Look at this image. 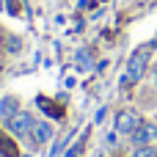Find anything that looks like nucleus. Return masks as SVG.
I'll list each match as a JSON object with an SVG mask.
<instances>
[{"mask_svg": "<svg viewBox=\"0 0 157 157\" xmlns=\"http://www.w3.org/2000/svg\"><path fill=\"white\" fill-rule=\"evenodd\" d=\"M149 58H152V50H149V47H138V50L130 55L127 69H124V77H121V88L135 86V83L146 75V69H149Z\"/></svg>", "mask_w": 157, "mask_h": 157, "instance_id": "f257e3e1", "label": "nucleus"}, {"mask_svg": "<svg viewBox=\"0 0 157 157\" xmlns=\"http://www.w3.org/2000/svg\"><path fill=\"white\" fill-rule=\"evenodd\" d=\"M33 116L30 113H25V110H19V113H14L8 121H6V127H8V132L14 135V138H22V135H30V130H33Z\"/></svg>", "mask_w": 157, "mask_h": 157, "instance_id": "f03ea898", "label": "nucleus"}, {"mask_svg": "<svg viewBox=\"0 0 157 157\" xmlns=\"http://www.w3.org/2000/svg\"><path fill=\"white\" fill-rule=\"evenodd\" d=\"M141 127V116L135 113V110H121V113H116V132L119 135H132L135 130Z\"/></svg>", "mask_w": 157, "mask_h": 157, "instance_id": "7ed1b4c3", "label": "nucleus"}, {"mask_svg": "<svg viewBox=\"0 0 157 157\" xmlns=\"http://www.w3.org/2000/svg\"><path fill=\"white\" fill-rule=\"evenodd\" d=\"M157 141V124H141L132 132V146H152Z\"/></svg>", "mask_w": 157, "mask_h": 157, "instance_id": "20e7f679", "label": "nucleus"}, {"mask_svg": "<svg viewBox=\"0 0 157 157\" xmlns=\"http://www.w3.org/2000/svg\"><path fill=\"white\" fill-rule=\"evenodd\" d=\"M52 124L50 121H36L33 124V130H30V141H33V146H44V144H50L52 141Z\"/></svg>", "mask_w": 157, "mask_h": 157, "instance_id": "39448f33", "label": "nucleus"}, {"mask_svg": "<svg viewBox=\"0 0 157 157\" xmlns=\"http://www.w3.org/2000/svg\"><path fill=\"white\" fill-rule=\"evenodd\" d=\"M14 113H19V99L11 97V94H8V97H0V119L8 121Z\"/></svg>", "mask_w": 157, "mask_h": 157, "instance_id": "423d86ee", "label": "nucleus"}, {"mask_svg": "<svg viewBox=\"0 0 157 157\" xmlns=\"http://www.w3.org/2000/svg\"><path fill=\"white\" fill-rule=\"evenodd\" d=\"M36 105H39L41 110H47V116H52V119H63V108H61L58 102H52V99H47V97H39Z\"/></svg>", "mask_w": 157, "mask_h": 157, "instance_id": "0eeeda50", "label": "nucleus"}, {"mask_svg": "<svg viewBox=\"0 0 157 157\" xmlns=\"http://www.w3.org/2000/svg\"><path fill=\"white\" fill-rule=\"evenodd\" d=\"M75 69H77V72H91V69H94V58H91L88 50H77V55H75Z\"/></svg>", "mask_w": 157, "mask_h": 157, "instance_id": "6e6552de", "label": "nucleus"}, {"mask_svg": "<svg viewBox=\"0 0 157 157\" xmlns=\"http://www.w3.org/2000/svg\"><path fill=\"white\" fill-rule=\"evenodd\" d=\"M86 141H88V130L83 132V138H80V141H75L72 146H66L63 157H80V155H83V149H86Z\"/></svg>", "mask_w": 157, "mask_h": 157, "instance_id": "1a4fd4ad", "label": "nucleus"}, {"mask_svg": "<svg viewBox=\"0 0 157 157\" xmlns=\"http://www.w3.org/2000/svg\"><path fill=\"white\" fill-rule=\"evenodd\" d=\"M0 149L6 152V157H17V146H14L8 138H3V135H0Z\"/></svg>", "mask_w": 157, "mask_h": 157, "instance_id": "9d476101", "label": "nucleus"}, {"mask_svg": "<svg viewBox=\"0 0 157 157\" xmlns=\"http://www.w3.org/2000/svg\"><path fill=\"white\" fill-rule=\"evenodd\" d=\"M132 157H155V146H135Z\"/></svg>", "mask_w": 157, "mask_h": 157, "instance_id": "9b49d317", "label": "nucleus"}, {"mask_svg": "<svg viewBox=\"0 0 157 157\" xmlns=\"http://www.w3.org/2000/svg\"><path fill=\"white\" fill-rule=\"evenodd\" d=\"M152 86H155V91H157V66L152 69Z\"/></svg>", "mask_w": 157, "mask_h": 157, "instance_id": "f8f14e48", "label": "nucleus"}, {"mask_svg": "<svg viewBox=\"0 0 157 157\" xmlns=\"http://www.w3.org/2000/svg\"><path fill=\"white\" fill-rule=\"evenodd\" d=\"M0 50H3V33H0Z\"/></svg>", "mask_w": 157, "mask_h": 157, "instance_id": "ddd939ff", "label": "nucleus"}, {"mask_svg": "<svg viewBox=\"0 0 157 157\" xmlns=\"http://www.w3.org/2000/svg\"><path fill=\"white\" fill-rule=\"evenodd\" d=\"M155 157H157V149H155Z\"/></svg>", "mask_w": 157, "mask_h": 157, "instance_id": "4468645a", "label": "nucleus"}]
</instances>
